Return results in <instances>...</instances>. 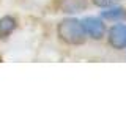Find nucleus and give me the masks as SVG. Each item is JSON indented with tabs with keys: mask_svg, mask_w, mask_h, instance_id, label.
Listing matches in <instances>:
<instances>
[{
	"mask_svg": "<svg viewBox=\"0 0 126 118\" xmlns=\"http://www.w3.org/2000/svg\"><path fill=\"white\" fill-rule=\"evenodd\" d=\"M19 25H21V21H19L17 14L8 13L0 16V43L8 41L17 31Z\"/></svg>",
	"mask_w": 126,
	"mask_h": 118,
	"instance_id": "5",
	"label": "nucleus"
},
{
	"mask_svg": "<svg viewBox=\"0 0 126 118\" xmlns=\"http://www.w3.org/2000/svg\"><path fill=\"white\" fill-rule=\"evenodd\" d=\"M125 52H126V50H125Z\"/></svg>",
	"mask_w": 126,
	"mask_h": 118,
	"instance_id": "8",
	"label": "nucleus"
},
{
	"mask_svg": "<svg viewBox=\"0 0 126 118\" xmlns=\"http://www.w3.org/2000/svg\"><path fill=\"white\" fill-rule=\"evenodd\" d=\"M99 17L102 21H106L107 24H113V22H126V6L115 3L112 6L102 8L99 11Z\"/></svg>",
	"mask_w": 126,
	"mask_h": 118,
	"instance_id": "6",
	"label": "nucleus"
},
{
	"mask_svg": "<svg viewBox=\"0 0 126 118\" xmlns=\"http://www.w3.org/2000/svg\"><path fill=\"white\" fill-rule=\"evenodd\" d=\"M109 49L115 52H125L126 50V22H113L112 25H107L104 38Z\"/></svg>",
	"mask_w": 126,
	"mask_h": 118,
	"instance_id": "3",
	"label": "nucleus"
},
{
	"mask_svg": "<svg viewBox=\"0 0 126 118\" xmlns=\"http://www.w3.org/2000/svg\"><path fill=\"white\" fill-rule=\"evenodd\" d=\"M80 24L84 27V31L87 35L88 41H94V43H101L106 38V31H107V22L102 21L99 16L94 14H88L84 16L80 19Z\"/></svg>",
	"mask_w": 126,
	"mask_h": 118,
	"instance_id": "2",
	"label": "nucleus"
},
{
	"mask_svg": "<svg viewBox=\"0 0 126 118\" xmlns=\"http://www.w3.org/2000/svg\"><path fill=\"white\" fill-rule=\"evenodd\" d=\"M90 3H92V6H96L102 10V8H107V6H112L118 3V0H90Z\"/></svg>",
	"mask_w": 126,
	"mask_h": 118,
	"instance_id": "7",
	"label": "nucleus"
},
{
	"mask_svg": "<svg viewBox=\"0 0 126 118\" xmlns=\"http://www.w3.org/2000/svg\"><path fill=\"white\" fill-rule=\"evenodd\" d=\"M55 36L62 46L71 47V49L82 47L88 43L84 27L80 24V19H77L76 16L62 17L55 24Z\"/></svg>",
	"mask_w": 126,
	"mask_h": 118,
	"instance_id": "1",
	"label": "nucleus"
},
{
	"mask_svg": "<svg viewBox=\"0 0 126 118\" xmlns=\"http://www.w3.org/2000/svg\"><path fill=\"white\" fill-rule=\"evenodd\" d=\"M92 6L90 0H52L50 8L55 13L66 14V16H76L79 13H84Z\"/></svg>",
	"mask_w": 126,
	"mask_h": 118,
	"instance_id": "4",
	"label": "nucleus"
}]
</instances>
